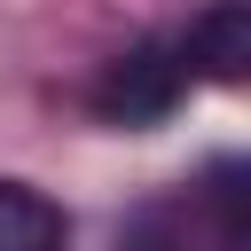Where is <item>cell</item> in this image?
Listing matches in <instances>:
<instances>
[{
    "label": "cell",
    "instance_id": "cell-1",
    "mask_svg": "<svg viewBox=\"0 0 251 251\" xmlns=\"http://www.w3.org/2000/svg\"><path fill=\"white\" fill-rule=\"evenodd\" d=\"M188 55H180V39H133V47H118L110 63H102V78H94V110L110 118V126H157V118H173V102L188 94Z\"/></svg>",
    "mask_w": 251,
    "mask_h": 251
},
{
    "label": "cell",
    "instance_id": "cell-2",
    "mask_svg": "<svg viewBox=\"0 0 251 251\" xmlns=\"http://www.w3.org/2000/svg\"><path fill=\"white\" fill-rule=\"evenodd\" d=\"M180 55H188V71H196V78H212V86H243V78H251V8H243V0H227V8L188 16Z\"/></svg>",
    "mask_w": 251,
    "mask_h": 251
},
{
    "label": "cell",
    "instance_id": "cell-3",
    "mask_svg": "<svg viewBox=\"0 0 251 251\" xmlns=\"http://www.w3.org/2000/svg\"><path fill=\"white\" fill-rule=\"evenodd\" d=\"M63 212L39 196V188H24V180H0V251H63Z\"/></svg>",
    "mask_w": 251,
    "mask_h": 251
},
{
    "label": "cell",
    "instance_id": "cell-4",
    "mask_svg": "<svg viewBox=\"0 0 251 251\" xmlns=\"http://www.w3.org/2000/svg\"><path fill=\"white\" fill-rule=\"evenodd\" d=\"M204 212L220 227V251H251V157H220L204 173Z\"/></svg>",
    "mask_w": 251,
    "mask_h": 251
}]
</instances>
